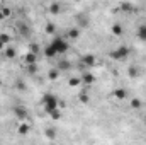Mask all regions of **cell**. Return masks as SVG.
Listing matches in <instances>:
<instances>
[{"label": "cell", "mask_w": 146, "mask_h": 145, "mask_svg": "<svg viewBox=\"0 0 146 145\" xmlns=\"http://www.w3.org/2000/svg\"><path fill=\"white\" fill-rule=\"evenodd\" d=\"M42 103H44V109H46L49 114H54V113L58 111V99H56L53 94H46L44 99H42Z\"/></svg>", "instance_id": "6da1fadb"}, {"label": "cell", "mask_w": 146, "mask_h": 145, "mask_svg": "<svg viewBox=\"0 0 146 145\" xmlns=\"http://www.w3.org/2000/svg\"><path fill=\"white\" fill-rule=\"evenodd\" d=\"M26 132H27V126H26V125H22V126H21V133H26Z\"/></svg>", "instance_id": "30bf717a"}, {"label": "cell", "mask_w": 146, "mask_h": 145, "mask_svg": "<svg viewBox=\"0 0 146 145\" xmlns=\"http://www.w3.org/2000/svg\"><path fill=\"white\" fill-rule=\"evenodd\" d=\"M112 31H114L115 34H121V33H122V29H121V26H114V29H112Z\"/></svg>", "instance_id": "52a82bcc"}, {"label": "cell", "mask_w": 146, "mask_h": 145, "mask_svg": "<svg viewBox=\"0 0 146 145\" xmlns=\"http://www.w3.org/2000/svg\"><path fill=\"white\" fill-rule=\"evenodd\" d=\"M131 104H133V108H139V106H141V101H139V99H134Z\"/></svg>", "instance_id": "8992f818"}, {"label": "cell", "mask_w": 146, "mask_h": 145, "mask_svg": "<svg viewBox=\"0 0 146 145\" xmlns=\"http://www.w3.org/2000/svg\"><path fill=\"white\" fill-rule=\"evenodd\" d=\"M58 67H60L61 70H68V67H70V63H68V62H60V63H58ZM60 68H58V70H60Z\"/></svg>", "instance_id": "5b68a950"}, {"label": "cell", "mask_w": 146, "mask_h": 145, "mask_svg": "<svg viewBox=\"0 0 146 145\" xmlns=\"http://www.w3.org/2000/svg\"><path fill=\"white\" fill-rule=\"evenodd\" d=\"M138 36L141 38L143 41H146V26H141V28H139V31H138Z\"/></svg>", "instance_id": "277c9868"}, {"label": "cell", "mask_w": 146, "mask_h": 145, "mask_svg": "<svg viewBox=\"0 0 146 145\" xmlns=\"http://www.w3.org/2000/svg\"><path fill=\"white\" fill-rule=\"evenodd\" d=\"M80 84V79H72L70 80V85H78Z\"/></svg>", "instance_id": "ba28073f"}, {"label": "cell", "mask_w": 146, "mask_h": 145, "mask_svg": "<svg viewBox=\"0 0 146 145\" xmlns=\"http://www.w3.org/2000/svg\"><path fill=\"white\" fill-rule=\"evenodd\" d=\"M5 55H7L9 58H14V50H7V51H5Z\"/></svg>", "instance_id": "9c48e42d"}, {"label": "cell", "mask_w": 146, "mask_h": 145, "mask_svg": "<svg viewBox=\"0 0 146 145\" xmlns=\"http://www.w3.org/2000/svg\"><path fill=\"white\" fill-rule=\"evenodd\" d=\"M114 96H115L117 99H124V97H126V91H124V89H119V91H114Z\"/></svg>", "instance_id": "3957f363"}, {"label": "cell", "mask_w": 146, "mask_h": 145, "mask_svg": "<svg viewBox=\"0 0 146 145\" xmlns=\"http://www.w3.org/2000/svg\"><path fill=\"white\" fill-rule=\"evenodd\" d=\"M127 53H129V48H127V46H119L117 50H114V51H112V58L122 60V58H124Z\"/></svg>", "instance_id": "7a4b0ae2"}]
</instances>
